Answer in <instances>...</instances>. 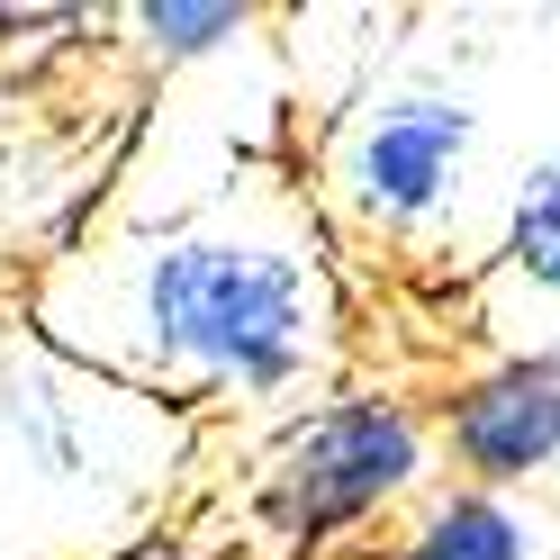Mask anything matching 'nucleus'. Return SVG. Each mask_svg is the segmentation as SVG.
<instances>
[{"mask_svg":"<svg viewBox=\"0 0 560 560\" xmlns=\"http://www.w3.org/2000/svg\"><path fill=\"white\" fill-rule=\"evenodd\" d=\"M343 271L317 190L280 172L208 190L145 226L55 254L27 290V335L182 416H271L343 362Z\"/></svg>","mask_w":560,"mask_h":560,"instance_id":"nucleus-1","label":"nucleus"},{"mask_svg":"<svg viewBox=\"0 0 560 560\" xmlns=\"http://www.w3.org/2000/svg\"><path fill=\"white\" fill-rule=\"evenodd\" d=\"M190 452L199 416L82 371L27 326L0 335V498H19L27 515V560H55L46 542H91L163 506Z\"/></svg>","mask_w":560,"mask_h":560,"instance_id":"nucleus-2","label":"nucleus"},{"mask_svg":"<svg viewBox=\"0 0 560 560\" xmlns=\"http://www.w3.org/2000/svg\"><path fill=\"white\" fill-rule=\"evenodd\" d=\"M434 488H443L434 407L380 380V389H326L280 416L271 443L244 462L235 515L271 560H326L380 524L398 534Z\"/></svg>","mask_w":560,"mask_h":560,"instance_id":"nucleus-3","label":"nucleus"},{"mask_svg":"<svg viewBox=\"0 0 560 560\" xmlns=\"http://www.w3.org/2000/svg\"><path fill=\"white\" fill-rule=\"evenodd\" d=\"M488 100L452 73H389L343 100L317 154V218L353 244H425L470 208Z\"/></svg>","mask_w":560,"mask_h":560,"instance_id":"nucleus-4","label":"nucleus"},{"mask_svg":"<svg viewBox=\"0 0 560 560\" xmlns=\"http://www.w3.org/2000/svg\"><path fill=\"white\" fill-rule=\"evenodd\" d=\"M434 443L462 488H498V498L560 488V353L498 343L488 362L452 371L434 398Z\"/></svg>","mask_w":560,"mask_h":560,"instance_id":"nucleus-5","label":"nucleus"},{"mask_svg":"<svg viewBox=\"0 0 560 560\" xmlns=\"http://www.w3.org/2000/svg\"><path fill=\"white\" fill-rule=\"evenodd\" d=\"M380 560H560V515L542 498H498V488L443 479L389 534Z\"/></svg>","mask_w":560,"mask_h":560,"instance_id":"nucleus-6","label":"nucleus"},{"mask_svg":"<svg viewBox=\"0 0 560 560\" xmlns=\"http://www.w3.org/2000/svg\"><path fill=\"white\" fill-rule=\"evenodd\" d=\"M488 271H498V290L560 307V136L534 145L524 172L506 182V218H498V244H488Z\"/></svg>","mask_w":560,"mask_h":560,"instance_id":"nucleus-7","label":"nucleus"},{"mask_svg":"<svg viewBox=\"0 0 560 560\" xmlns=\"http://www.w3.org/2000/svg\"><path fill=\"white\" fill-rule=\"evenodd\" d=\"M244 37H254V10L244 0H136L127 10V46L154 73H190L208 55H235Z\"/></svg>","mask_w":560,"mask_h":560,"instance_id":"nucleus-8","label":"nucleus"},{"mask_svg":"<svg viewBox=\"0 0 560 560\" xmlns=\"http://www.w3.org/2000/svg\"><path fill=\"white\" fill-rule=\"evenodd\" d=\"M91 560H208V551L172 542V534H136V542H109V551H91Z\"/></svg>","mask_w":560,"mask_h":560,"instance_id":"nucleus-9","label":"nucleus"}]
</instances>
